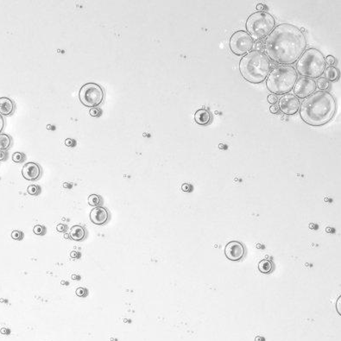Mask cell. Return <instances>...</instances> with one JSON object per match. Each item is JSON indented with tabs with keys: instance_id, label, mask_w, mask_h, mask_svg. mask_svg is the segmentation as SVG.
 Returning a JSON list of instances; mask_svg holds the SVG:
<instances>
[{
	"instance_id": "obj_1",
	"label": "cell",
	"mask_w": 341,
	"mask_h": 341,
	"mask_svg": "<svg viewBox=\"0 0 341 341\" xmlns=\"http://www.w3.org/2000/svg\"><path fill=\"white\" fill-rule=\"evenodd\" d=\"M264 51L268 58L279 64H294L306 50L307 39L297 26L281 23L266 37Z\"/></svg>"
},
{
	"instance_id": "obj_2",
	"label": "cell",
	"mask_w": 341,
	"mask_h": 341,
	"mask_svg": "<svg viewBox=\"0 0 341 341\" xmlns=\"http://www.w3.org/2000/svg\"><path fill=\"white\" fill-rule=\"evenodd\" d=\"M337 110L334 97L326 91L314 92L303 99L300 106V116L304 123L314 127L330 122Z\"/></svg>"
},
{
	"instance_id": "obj_3",
	"label": "cell",
	"mask_w": 341,
	"mask_h": 341,
	"mask_svg": "<svg viewBox=\"0 0 341 341\" xmlns=\"http://www.w3.org/2000/svg\"><path fill=\"white\" fill-rule=\"evenodd\" d=\"M239 71L246 81L252 84H260L270 74V59L263 52L250 51L240 60Z\"/></svg>"
},
{
	"instance_id": "obj_4",
	"label": "cell",
	"mask_w": 341,
	"mask_h": 341,
	"mask_svg": "<svg viewBox=\"0 0 341 341\" xmlns=\"http://www.w3.org/2000/svg\"><path fill=\"white\" fill-rule=\"evenodd\" d=\"M298 79L295 67L288 65L276 67L268 75L266 86L275 95L288 93Z\"/></svg>"
},
{
	"instance_id": "obj_5",
	"label": "cell",
	"mask_w": 341,
	"mask_h": 341,
	"mask_svg": "<svg viewBox=\"0 0 341 341\" xmlns=\"http://www.w3.org/2000/svg\"><path fill=\"white\" fill-rule=\"evenodd\" d=\"M296 68L298 74L302 77L313 80L320 78L326 69L325 56L317 48H308L298 59Z\"/></svg>"
},
{
	"instance_id": "obj_6",
	"label": "cell",
	"mask_w": 341,
	"mask_h": 341,
	"mask_svg": "<svg viewBox=\"0 0 341 341\" xmlns=\"http://www.w3.org/2000/svg\"><path fill=\"white\" fill-rule=\"evenodd\" d=\"M275 27L276 20L274 17L266 11L254 12L246 20L247 33L255 40L267 37Z\"/></svg>"
},
{
	"instance_id": "obj_7",
	"label": "cell",
	"mask_w": 341,
	"mask_h": 341,
	"mask_svg": "<svg viewBox=\"0 0 341 341\" xmlns=\"http://www.w3.org/2000/svg\"><path fill=\"white\" fill-rule=\"evenodd\" d=\"M79 98L83 106L94 108L101 105L105 98V92L99 85L94 82H89L81 86Z\"/></svg>"
},
{
	"instance_id": "obj_8",
	"label": "cell",
	"mask_w": 341,
	"mask_h": 341,
	"mask_svg": "<svg viewBox=\"0 0 341 341\" xmlns=\"http://www.w3.org/2000/svg\"><path fill=\"white\" fill-rule=\"evenodd\" d=\"M229 46L231 51L234 55L241 56L251 51L254 46V41L247 31L237 30L232 35Z\"/></svg>"
},
{
	"instance_id": "obj_9",
	"label": "cell",
	"mask_w": 341,
	"mask_h": 341,
	"mask_svg": "<svg viewBox=\"0 0 341 341\" xmlns=\"http://www.w3.org/2000/svg\"><path fill=\"white\" fill-rule=\"evenodd\" d=\"M316 82L314 80L306 77L298 78L294 85V93L298 99H306L313 94L316 90Z\"/></svg>"
},
{
	"instance_id": "obj_10",
	"label": "cell",
	"mask_w": 341,
	"mask_h": 341,
	"mask_svg": "<svg viewBox=\"0 0 341 341\" xmlns=\"http://www.w3.org/2000/svg\"><path fill=\"white\" fill-rule=\"evenodd\" d=\"M300 100L293 93L283 94L279 99V108L286 115H294L297 113L300 109Z\"/></svg>"
},
{
	"instance_id": "obj_11",
	"label": "cell",
	"mask_w": 341,
	"mask_h": 341,
	"mask_svg": "<svg viewBox=\"0 0 341 341\" xmlns=\"http://www.w3.org/2000/svg\"><path fill=\"white\" fill-rule=\"evenodd\" d=\"M245 253V248L244 244L238 241L229 242L225 248V255L227 259L231 261H239L241 260Z\"/></svg>"
},
{
	"instance_id": "obj_12",
	"label": "cell",
	"mask_w": 341,
	"mask_h": 341,
	"mask_svg": "<svg viewBox=\"0 0 341 341\" xmlns=\"http://www.w3.org/2000/svg\"><path fill=\"white\" fill-rule=\"evenodd\" d=\"M22 174L25 180L30 181H37L41 177L42 169H41V167L36 162H27L22 167Z\"/></svg>"
},
{
	"instance_id": "obj_13",
	"label": "cell",
	"mask_w": 341,
	"mask_h": 341,
	"mask_svg": "<svg viewBox=\"0 0 341 341\" xmlns=\"http://www.w3.org/2000/svg\"><path fill=\"white\" fill-rule=\"evenodd\" d=\"M109 212L106 208L103 207H94L90 213V219L91 221L97 225H106L109 220Z\"/></svg>"
},
{
	"instance_id": "obj_14",
	"label": "cell",
	"mask_w": 341,
	"mask_h": 341,
	"mask_svg": "<svg viewBox=\"0 0 341 341\" xmlns=\"http://www.w3.org/2000/svg\"><path fill=\"white\" fill-rule=\"evenodd\" d=\"M15 105L14 102L6 97L0 98V115L1 116H9L14 112Z\"/></svg>"
},
{
	"instance_id": "obj_15",
	"label": "cell",
	"mask_w": 341,
	"mask_h": 341,
	"mask_svg": "<svg viewBox=\"0 0 341 341\" xmlns=\"http://www.w3.org/2000/svg\"><path fill=\"white\" fill-rule=\"evenodd\" d=\"M211 120V115L206 109H200L194 113V121L200 125H207Z\"/></svg>"
},
{
	"instance_id": "obj_16",
	"label": "cell",
	"mask_w": 341,
	"mask_h": 341,
	"mask_svg": "<svg viewBox=\"0 0 341 341\" xmlns=\"http://www.w3.org/2000/svg\"><path fill=\"white\" fill-rule=\"evenodd\" d=\"M86 237L85 229L80 225H74L70 231V237L74 241H82Z\"/></svg>"
},
{
	"instance_id": "obj_17",
	"label": "cell",
	"mask_w": 341,
	"mask_h": 341,
	"mask_svg": "<svg viewBox=\"0 0 341 341\" xmlns=\"http://www.w3.org/2000/svg\"><path fill=\"white\" fill-rule=\"evenodd\" d=\"M258 270L263 274H270L274 270V263L271 260L263 259L258 263Z\"/></svg>"
},
{
	"instance_id": "obj_18",
	"label": "cell",
	"mask_w": 341,
	"mask_h": 341,
	"mask_svg": "<svg viewBox=\"0 0 341 341\" xmlns=\"http://www.w3.org/2000/svg\"><path fill=\"white\" fill-rule=\"evenodd\" d=\"M325 79L330 81H335L339 79V70L334 67H328L325 69Z\"/></svg>"
},
{
	"instance_id": "obj_19",
	"label": "cell",
	"mask_w": 341,
	"mask_h": 341,
	"mask_svg": "<svg viewBox=\"0 0 341 341\" xmlns=\"http://www.w3.org/2000/svg\"><path fill=\"white\" fill-rule=\"evenodd\" d=\"M11 145V138L7 134H0V150L8 149Z\"/></svg>"
},
{
	"instance_id": "obj_20",
	"label": "cell",
	"mask_w": 341,
	"mask_h": 341,
	"mask_svg": "<svg viewBox=\"0 0 341 341\" xmlns=\"http://www.w3.org/2000/svg\"><path fill=\"white\" fill-rule=\"evenodd\" d=\"M88 204L92 207H101V204H102L101 196H99L98 194H91L88 197Z\"/></svg>"
},
{
	"instance_id": "obj_21",
	"label": "cell",
	"mask_w": 341,
	"mask_h": 341,
	"mask_svg": "<svg viewBox=\"0 0 341 341\" xmlns=\"http://www.w3.org/2000/svg\"><path fill=\"white\" fill-rule=\"evenodd\" d=\"M316 86H318L320 89V91H325L326 90L328 87H329V82L326 79H325L324 77H320L318 80H317V82H316Z\"/></svg>"
},
{
	"instance_id": "obj_22",
	"label": "cell",
	"mask_w": 341,
	"mask_h": 341,
	"mask_svg": "<svg viewBox=\"0 0 341 341\" xmlns=\"http://www.w3.org/2000/svg\"><path fill=\"white\" fill-rule=\"evenodd\" d=\"M27 192L32 196H36L40 193V188L36 185H30L27 188Z\"/></svg>"
},
{
	"instance_id": "obj_23",
	"label": "cell",
	"mask_w": 341,
	"mask_h": 341,
	"mask_svg": "<svg viewBox=\"0 0 341 341\" xmlns=\"http://www.w3.org/2000/svg\"><path fill=\"white\" fill-rule=\"evenodd\" d=\"M24 159H25V155H24V154H22L21 152H15L12 155V161L14 162L20 163L24 161Z\"/></svg>"
},
{
	"instance_id": "obj_24",
	"label": "cell",
	"mask_w": 341,
	"mask_h": 341,
	"mask_svg": "<svg viewBox=\"0 0 341 341\" xmlns=\"http://www.w3.org/2000/svg\"><path fill=\"white\" fill-rule=\"evenodd\" d=\"M33 232L36 235H38V236H43V235L46 233V229L45 227L43 225H35L34 228H33Z\"/></svg>"
},
{
	"instance_id": "obj_25",
	"label": "cell",
	"mask_w": 341,
	"mask_h": 341,
	"mask_svg": "<svg viewBox=\"0 0 341 341\" xmlns=\"http://www.w3.org/2000/svg\"><path fill=\"white\" fill-rule=\"evenodd\" d=\"M89 113L92 117H99L102 113L101 110L98 107H94V108H91V110L89 111Z\"/></svg>"
},
{
	"instance_id": "obj_26",
	"label": "cell",
	"mask_w": 341,
	"mask_h": 341,
	"mask_svg": "<svg viewBox=\"0 0 341 341\" xmlns=\"http://www.w3.org/2000/svg\"><path fill=\"white\" fill-rule=\"evenodd\" d=\"M11 237L15 240H22L23 237V234L20 231H13L11 232Z\"/></svg>"
},
{
	"instance_id": "obj_27",
	"label": "cell",
	"mask_w": 341,
	"mask_h": 341,
	"mask_svg": "<svg viewBox=\"0 0 341 341\" xmlns=\"http://www.w3.org/2000/svg\"><path fill=\"white\" fill-rule=\"evenodd\" d=\"M75 293L79 297H85L87 295V290L84 288H78Z\"/></svg>"
},
{
	"instance_id": "obj_28",
	"label": "cell",
	"mask_w": 341,
	"mask_h": 341,
	"mask_svg": "<svg viewBox=\"0 0 341 341\" xmlns=\"http://www.w3.org/2000/svg\"><path fill=\"white\" fill-rule=\"evenodd\" d=\"M255 51H258V52H263L264 50V45L263 43L261 42V41H258L255 43Z\"/></svg>"
},
{
	"instance_id": "obj_29",
	"label": "cell",
	"mask_w": 341,
	"mask_h": 341,
	"mask_svg": "<svg viewBox=\"0 0 341 341\" xmlns=\"http://www.w3.org/2000/svg\"><path fill=\"white\" fill-rule=\"evenodd\" d=\"M326 60V64L329 65V67H333V65L335 63V58L333 55H327Z\"/></svg>"
},
{
	"instance_id": "obj_30",
	"label": "cell",
	"mask_w": 341,
	"mask_h": 341,
	"mask_svg": "<svg viewBox=\"0 0 341 341\" xmlns=\"http://www.w3.org/2000/svg\"><path fill=\"white\" fill-rule=\"evenodd\" d=\"M268 101H269V103H270V104H272V105H275L277 101H278L277 95H275V94H273V93H272V94H270V95L268 96Z\"/></svg>"
},
{
	"instance_id": "obj_31",
	"label": "cell",
	"mask_w": 341,
	"mask_h": 341,
	"mask_svg": "<svg viewBox=\"0 0 341 341\" xmlns=\"http://www.w3.org/2000/svg\"><path fill=\"white\" fill-rule=\"evenodd\" d=\"M56 230L59 232H64L67 230V226L64 225V224H59L56 227Z\"/></svg>"
},
{
	"instance_id": "obj_32",
	"label": "cell",
	"mask_w": 341,
	"mask_h": 341,
	"mask_svg": "<svg viewBox=\"0 0 341 341\" xmlns=\"http://www.w3.org/2000/svg\"><path fill=\"white\" fill-rule=\"evenodd\" d=\"M65 144H66V145H67V146H68V147H74V146L75 145V142H74V140H73V139H71V138H67V139H66V142H65Z\"/></svg>"
},
{
	"instance_id": "obj_33",
	"label": "cell",
	"mask_w": 341,
	"mask_h": 341,
	"mask_svg": "<svg viewBox=\"0 0 341 341\" xmlns=\"http://www.w3.org/2000/svg\"><path fill=\"white\" fill-rule=\"evenodd\" d=\"M181 188H182V190L184 191V192H190V190H191V186L189 185V184H183L182 185V187H181Z\"/></svg>"
},
{
	"instance_id": "obj_34",
	"label": "cell",
	"mask_w": 341,
	"mask_h": 341,
	"mask_svg": "<svg viewBox=\"0 0 341 341\" xmlns=\"http://www.w3.org/2000/svg\"><path fill=\"white\" fill-rule=\"evenodd\" d=\"M270 111L271 113L276 114V113L278 112V106H275V105H272V106H270Z\"/></svg>"
},
{
	"instance_id": "obj_35",
	"label": "cell",
	"mask_w": 341,
	"mask_h": 341,
	"mask_svg": "<svg viewBox=\"0 0 341 341\" xmlns=\"http://www.w3.org/2000/svg\"><path fill=\"white\" fill-rule=\"evenodd\" d=\"M70 256H71L72 258L77 259V258H80V257H81V253H79V252H77V251H72L71 254H70Z\"/></svg>"
},
{
	"instance_id": "obj_36",
	"label": "cell",
	"mask_w": 341,
	"mask_h": 341,
	"mask_svg": "<svg viewBox=\"0 0 341 341\" xmlns=\"http://www.w3.org/2000/svg\"><path fill=\"white\" fill-rule=\"evenodd\" d=\"M6 155L4 150H0V161H4L6 159Z\"/></svg>"
},
{
	"instance_id": "obj_37",
	"label": "cell",
	"mask_w": 341,
	"mask_h": 341,
	"mask_svg": "<svg viewBox=\"0 0 341 341\" xmlns=\"http://www.w3.org/2000/svg\"><path fill=\"white\" fill-rule=\"evenodd\" d=\"M4 120L3 117L0 115V134L2 132V130H4Z\"/></svg>"
},
{
	"instance_id": "obj_38",
	"label": "cell",
	"mask_w": 341,
	"mask_h": 341,
	"mask_svg": "<svg viewBox=\"0 0 341 341\" xmlns=\"http://www.w3.org/2000/svg\"><path fill=\"white\" fill-rule=\"evenodd\" d=\"M264 8H265V6H264L263 4H258L256 5V10H257L258 11H263Z\"/></svg>"
},
{
	"instance_id": "obj_39",
	"label": "cell",
	"mask_w": 341,
	"mask_h": 341,
	"mask_svg": "<svg viewBox=\"0 0 341 341\" xmlns=\"http://www.w3.org/2000/svg\"><path fill=\"white\" fill-rule=\"evenodd\" d=\"M1 333H3V334H9L10 333V330H8L6 328H2L1 329Z\"/></svg>"
},
{
	"instance_id": "obj_40",
	"label": "cell",
	"mask_w": 341,
	"mask_h": 341,
	"mask_svg": "<svg viewBox=\"0 0 341 341\" xmlns=\"http://www.w3.org/2000/svg\"><path fill=\"white\" fill-rule=\"evenodd\" d=\"M255 340L256 341H264V339H263V337H260V336H258V337H256V339H255Z\"/></svg>"
},
{
	"instance_id": "obj_41",
	"label": "cell",
	"mask_w": 341,
	"mask_h": 341,
	"mask_svg": "<svg viewBox=\"0 0 341 341\" xmlns=\"http://www.w3.org/2000/svg\"><path fill=\"white\" fill-rule=\"evenodd\" d=\"M72 278H73V279H79L80 277H75V276H73V277H72Z\"/></svg>"
},
{
	"instance_id": "obj_42",
	"label": "cell",
	"mask_w": 341,
	"mask_h": 341,
	"mask_svg": "<svg viewBox=\"0 0 341 341\" xmlns=\"http://www.w3.org/2000/svg\"><path fill=\"white\" fill-rule=\"evenodd\" d=\"M65 237L67 238V237H69V236L68 235H65Z\"/></svg>"
}]
</instances>
